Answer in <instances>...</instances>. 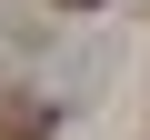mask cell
I'll use <instances>...</instances> for the list:
<instances>
[{
	"mask_svg": "<svg viewBox=\"0 0 150 140\" xmlns=\"http://www.w3.org/2000/svg\"><path fill=\"white\" fill-rule=\"evenodd\" d=\"M0 140H50V110H10V120H0Z\"/></svg>",
	"mask_w": 150,
	"mask_h": 140,
	"instance_id": "6da1fadb",
	"label": "cell"
},
{
	"mask_svg": "<svg viewBox=\"0 0 150 140\" xmlns=\"http://www.w3.org/2000/svg\"><path fill=\"white\" fill-rule=\"evenodd\" d=\"M60 10H100V0H60Z\"/></svg>",
	"mask_w": 150,
	"mask_h": 140,
	"instance_id": "7a4b0ae2",
	"label": "cell"
}]
</instances>
